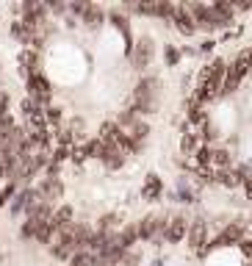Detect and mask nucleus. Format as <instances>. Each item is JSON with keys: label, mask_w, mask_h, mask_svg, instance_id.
<instances>
[{"label": "nucleus", "mask_w": 252, "mask_h": 266, "mask_svg": "<svg viewBox=\"0 0 252 266\" xmlns=\"http://www.w3.org/2000/svg\"><path fill=\"white\" fill-rule=\"evenodd\" d=\"M108 20H111V25H114L116 31H120L122 36H125V45H128V56L133 53V45H136V42H133V36H130V20L125 17V14L120 12V9H114V12L108 14Z\"/></svg>", "instance_id": "12"}, {"label": "nucleus", "mask_w": 252, "mask_h": 266, "mask_svg": "<svg viewBox=\"0 0 252 266\" xmlns=\"http://www.w3.org/2000/svg\"><path fill=\"white\" fill-rule=\"evenodd\" d=\"M114 241H116V244H120V247L128 252V249H130L133 244L138 241V227H136V225H125V227H122V230L114 236Z\"/></svg>", "instance_id": "17"}, {"label": "nucleus", "mask_w": 252, "mask_h": 266, "mask_svg": "<svg viewBox=\"0 0 252 266\" xmlns=\"http://www.w3.org/2000/svg\"><path fill=\"white\" fill-rule=\"evenodd\" d=\"M178 197H180V202H186V205L197 202V191L186 186V177H180V180H178Z\"/></svg>", "instance_id": "23"}, {"label": "nucleus", "mask_w": 252, "mask_h": 266, "mask_svg": "<svg viewBox=\"0 0 252 266\" xmlns=\"http://www.w3.org/2000/svg\"><path fill=\"white\" fill-rule=\"evenodd\" d=\"M36 67H39V53L25 48L22 53H20V70H22V75L28 78V75H34V72H39Z\"/></svg>", "instance_id": "16"}, {"label": "nucleus", "mask_w": 252, "mask_h": 266, "mask_svg": "<svg viewBox=\"0 0 252 266\" xmlns=\"http://www.w3.org/2000/svg\"><path fill=\"white\" fill-rule=\"evenodd\" d=\"M210 164L214 166H219V172L222 169H230V166H233V153H230V150H214V158H210Z\"/></svg>", "instance_id": "22"}, {"label": "nucleus", "mask_w": 252, "mask_h": 266, "mask_svg": "<svg viewBox=\"0 0 252 266\" xmlns=\"http://www.w3.org/2000/svg\"><path fill=\"white\" fill-rule=\"evenodd\" d=\"M120 136H122L120 125H116V122H106L100 128V136H97V139H100V142H106V144H116V139H120Z\"/></svg>", "instance_id": "20"}, {"label": "nucleus", "mask_w": 252, "mask_h": 266, "mask_svg": "<svg viewBox=\"0 0 252 266\" xmlns=\"http://www.w3.org/2000/svg\"><path fill=\"white\" fill-rule=\"evenodd\" d=\"M36 191L42 194L44 202H50V205H53V200H61V194H64V186H61L58 177H42V183L36 186Z\"/></svg>", "instance_id": "11"}, {"label": "nucleus", "mask_w": 252, "mask_h": 266, "mask_svg": "<svg viewBox=\"0 0 252 266\" xmlns=\"http://www.w3.org/2000/svg\"><path fill=\"white\" fill-rule=\"evenodd\" d=\"M241 241H244V219H238L236 225H228L216 238H210V241L205 244L202 252H210V249H222V247H230V244H241Z\"/></svg>", "instance_id": "3"}, {"label": "nucleus", "mask_w": 252, "mask_h": 266, "mask_svg": "<svg viewBox=\"0 0 252 266\" xmlns=\"http://www.w3.org/2000/svg\"><path fill=\"white\" fill-rule=\"evenodd\" d=\"M164 194V180L158 175H147L144 177V189H142V197L144 200H158Z\"/></svg>", "instance_id": "14"}, {"label": "nucleus", "mask_w": 252, "mask_h": 266, "mask_svg": "<svg viewBox=\"0 0 252 266\" xmlns=\"http://www.w3.org/2000/svg\"><path fill=\"white\" fill-rule=\"evenodd\" d=\"M70 12L75 14V17H80V23H84L89 31H97L102 23H106V12H102L100 6H94V3H86V0H80V3H72Z\"/></svg>", "instance_id": "2"}, {"label": "nucleus", "mask_w": 252, "mask_h": 266, "mask_svg": "<svg viewBox=\"0 0 252 266\" xmlns=\"http://www.w3.org/2000/svg\"><path fill=\"white\" fill-rule=\"evenodd\" d=\"M116 219H120V216H116V213H106V216H102L100 219V227H97V230H111V227H114L116 225Z\"/></svg>", "instance_id": "30"}, {"label": "nucleus", "mask_w": 252, "mask_h": 266, "mask_svg": "<svg viewBox=\"0 0 252 266\" xmlns=\"http://www.w3.org/2000/svg\"><path fill=\"white\" fill-rule=\"evenodd\" d=\"M244 191H246V200L252 202V177H246V180H244Z\"/></svg>", "instance_id": "33"}, {"label": "nucleus", "mask_w": 252, "mask_h": 266, "mask_svg": "<svg viewBox=\"0 0 252 266\" xmlns=\"http://www.w3.org/2000/svg\"><path fill=\"white\" fill-rule=\"evenodd\" d=\"M44 122L58 128V125H61V108H56V106H48V108H44Z\"/></svg>", "instance_id": "25"}, {"label": "nucleus", "mask_w": 252, "mask_h": 266, "mask_svg": "<svg viewBox=\"0 0 252 266\" xmlns=\"http://www.w3.org/2000/svg\"><path fill=\"white\" fill-rule=\"evenodd\" d=\"M214 48H216V42H214V39H205V42H200L197 50H200V53H210Z\"/></svg>", "instance_id": "31"}, {"label": "nucleus", "mask_w": 252, "mask_h": 266, "mask_svg": "<svg viewBox=\"0 0 252 266\" xmlns=\"http://www.w3.org/2000/svg\"><path fill=\"white\" fill-rule=\"evenodd\" d=\"M188 247L192 249H200L202 252L205 244H208V222L205 219H192V225H188Z\"/></svg>", "instance_id": "8"}, {"label": "nucleus", "mask_w": 252, "mask_h": 266, "mask_svg": "<svg viewBox=\"0 0 252 266\" xmlns=\"http://www.w3.org/2000/svg\"><path fill=\"white\" fill-rule=\"evenodd\" d=\"M97 158H100L108 169H122V166H125V153H122L116 144L100 142V155H97Z\"/></svg>", "instance_id": "9"}, {"label": "nucleus", "mask_w": 252, "mask_h": 266, "mask_svg": "<svg viewBox=\"0 0 252 266\" xmlns=\"http://www.w3.org/2000/svg\"><path fill=\"white\" fill-rule=\"evenodd\" d=\"M20 236H22L25 241H30V238L36 236V222H34V219H25V222H22V227H20Z\"/></svg>", "instance_id": "28"}, {"label": "nucleus", "mask_w": 252, "mask_h": 266, "mask_svg": "<svg viewBox=\"0 0 252 266\" xmlns=\"http://www.w3.org/2000/svg\"><path fill=\"white\" fill-rule=\"evenodd\" d=\"M152 56H156V45H152L150 36H142V39L133 45V53H130V61L136 70H147L152 64Z\"/></svg>", "instance_id": "6"}, {"label": "nucleus", "mask_w": 252, "mask_h": 266, "mask_svg": "<svg viewBox=\"0 0 252 266\" xmlns=\"http://www.w3.org/2000/svg\"><path fill=\"white\" fill-rule=\"evenodd\" d=\"M241 78H244V75H241V72L236 70L233 64H230V67H228V72H224V81H222V95H233L236 89H238Z\"/></svg>", "instance_id": "18"}, {"label": "nucleus", "mask_w": 252, "mask_h": 266, "mask_svg": "<svg viewBox=\"0 0 252 266\" xmlns=\"http://www.w3.org/2000/svg\"><path fill=\"white\" fill-rule=\"evenodd\" d=\"M161 100V78L156 72H144V78L133 89V106L138 108V114H152Z\"/></svg>", "instance_id": "1"}, {"label": "nucleus", "mask_w": 252, "mask_h": 266, "mask_svg": "<svg viewBox=\"0 0 252 266\" xmlns=\"http://www.w3.org/2000/svg\"><path fill=\"white\" fill-rule=\"evenodd\" d=\"M228 61L224 59H214L208 67H202V72H200V78H214V81H219L222 83L224 81V72H228Z\"/></svg>", "instance_id": "15"}, {"label": "nucleus", "mask_w": 252, "mask_h": 266, "mask_svg": "<svg viewBox=\"0 0 252 266\" xmlns=\"http://www.w3.org/2000/svg\"><path fill=\"white\" fill-rule=\"evenodd\" d=\"M194 97H197L200 106H208V103H216L222 97V83L214 81V78H200V86L194 89Z\"/></svg>", "instance_id": "7"}, {"label": "nucleus", "mask_w": 252, "mask_h": 266, "mask_svg": "<svg viewBox=\"0 0 252 266\" xmlns=\"http://www.w3.org/2000/svg\"><path fill=\"white\" fill-rule=\"evenodd\" d=\"M186 236H188V219L186 216H172V219H169L164 238H166L169 244H180Z\"/></svg>", "instance_id": "10"}, {"label": "nucleus", "mask_w": 252, "mask_h": 266, "mask_svg": "<svg viewBox=\"0 0 252 266\" xmlns=\"http://www.w3.org/2000/svg\"><path fill=\"white\" fill-rule=\"evenodd\" d=\"M14 197H17V186H14V183L3 186V189H0V208L8 205V200H14Z\"/></svg>", "instance_id": "27"}, {"label": "nucleus", "mask_w": 252, "mask_h": 266, "mask_svg": "<svg viewBox=\"0 0 252 266\" xmlns=\"http://www.w3.org/2000/svg\"><path fill=\"white\" fill-rule=\"evenodd\" d=\"M125 9L128 12H138L144 17H158V20H174V12H178V6H172L166 0H161V3H138V6H125Z\"/></svg>", "instance_id": "5"}, {"label": "nucleus", "mask_w": 252, "mask_h": 266, "mask_svg": "<svg viewBox=\"0 0 252 266\" xmlns=\"http://www.w3.org/2000/svg\"><path fill=\"white\" fill-rule=\"evenodd\" d=\"M241 252H244L246 258H252V238H244V241H241Z\"/></svg>", "instance_id": "32"}, {"label": "nucleus", "mask_w": 252, "mask_h": 266, "mask_svg": "<svg viewBox=\"0 0 252 266\" xmlns=\"http://www.w3.org/2000/svg\"><path fill=\"white\" fill-rule=\"evenodd\" d=\"M28 81V97L34 103H39L42 108H48L50 97H53V89H50V81L42 75V72H34V75L25 78Z\"/></svg>", "instance_id": "4"}, {"label": "nucleus", "mask_w": 252, "mask_h": 266, "mask_svg": "<svg viewBox=\"0 0 252 266\" xmlns=\"http://www.w3.org/2000/svg\"><path fill=\"white\" fill-rule=\"evenodd\" d=\"M174 25H178V31L180 34H186V36H194L197 34V23H194V17L186 12L183 6H178V12H174V20H172Z\"/></svg>", "instance_id": "13"}, {"label": "nucleus", "mask_w": 252, "mask_h": 266, "mask_svg": "<svg viewBox=\"0 0 252 266\" xmlns=\"http://www.w3.org/2000/svg\"><path fill=\"white\" fill-rule=\"evenodd\" d=\"M164 61H166V67H178L180 64V50L174 48V45H166V50H164Z\"/></svg>", "instance_id": "24"}, {"label": "nucleus", "mask_w": 252, "mask_h": 266, "mask_svg": "<svg viewBox=\"0 0 252 266\" xmlns=\"http://www.w3.org/2000/svg\"><path fill=\"white\" fill-rule=\"evenodd\" d=\"M197 150H200L197 133H183V136H180V153L183 155H194Z\"/></svg>", "instance_id": "21"}, {"label": "nucleus", "mask_w": 252, "mask_h": 266, "mask_svg": "<svg viewBox=\"0 0 252 266\" xmlns=\"http://www.w3.org/2000/svg\"><path fill=\"white\" fill-rule=\"evenodd\" d=\"M194 155H197V164L202 166V169H208V166H210V158H214V150H210V147H200Z\"/></svg>", "instance_id": "26"}, {"label": "nucleus", "mask_w": 252, "mask_h": 266, "mask_svg": "<svg viewBox=\"0 0 252 266\" xmlns=\"http://www.w3.org/2000/svg\"><path fill=\"white\" fill-rule=\"evenodd\" d=\"M216 183H222L228 186V189H236V186H244V177H241L238 169H222V172H216Z\"/></svg>", "instance_id": "19"}, {"label": "nucleus", "mask_w": 252, "mask_h": 266, "mask_svg": "<svg viewBox=\"0 0 252 266\" xmlns=\"http://www.w3.org/2000/svg\"><path fill=\"white\" fill-rule=\"evenodd\" d=\"M202 139H208V142H214V139H219V128H216V125L210 122V119L202 125Z\"/></svg>", "instance_id": "29"}]
</instances>
